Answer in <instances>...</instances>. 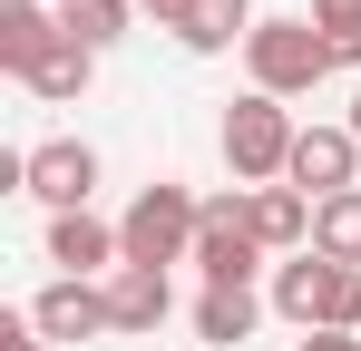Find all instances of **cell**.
<instances>
[{"mask_svg": "<svg viewBox=\"0 0 361 351\" xmlns=\"http://www.w3.org/2000/svg\"><path fill=\"white\" fill-rule=\"evenodd\" d=\"M88 185H98V147H78V137L30 147V185L20 195H39L49 215H88Z\"/></svg>", "mask_w": 361, "mask_h": 351, "instance_id": "cell-8", "label": "cell"}, {"mask_svg": "<svg viewBox=\"0 0 361 351\" xmlns=\"http://www.w3.org/2000/svg\"><path fill=\"white\" fill-rule=\"evenodd\" d=\"M244 68H254L264 98H312L342 58H332V39H322L312 10H302V20H264V30H254V39H244Z\"/></svg>", "mask_w": 361, "mask_h": 351, "instance_id": "cell-2", "label": "cell"}, {"mask_svg": "<svg viewBox=\"0 0 361 351\" xmlns=\"http://www.w3.org/2000/svg\"><path fill=\"white\" fill-rule=\"evenodd\" d=\"M352 166H361V137H352V127H302L283 185L312 195V205H332V195H352Z\"/></svg>", "mask_w": 361, "mask_h": 351, "instance_id": "cell-6", "label": "cell"}, {"mask_svg": "<svg viewBox=\"0 0 361 351\" xmlns=\"http://www.w3.org/2000/svg\"><path fill=\"white\" fill-rule=\"evenodd\" d=\"M59 10H68V0H59Z\"/></svg>", "mask_w": 361, "mask_h": 351, "instance_id": "cell-23", "label": "cell"}, {"mask_svg": "<svg viewBox=\"0 0 361 351\" xmlns=\"http://www.w3.org/2000/svg\"><path fill=\"white\" fill-rule=\"evenodd\" d=\"M312 30L332 39L342 68H361V0H312Z\"/></svg>", "mask_w": 361, "mask_h": 351, "instance_id": "cell-18", "label": "cell"}, {"mask_svg": "<svg viewBox=\"0 0 361 351\" xmlns=\"http://www.w3.org/2000/svg\"><path fill=\"white\" fill-rule=\"evenodd\" d=\"M137 10H147L157 30H185V10H195V0H137Z\"/></svg>", "mask_w": 361, "mask_h": 351, "instance_id": "cell-19", "label": "cell"}, {"mask_svg": "<svg viewBox=\"0 0 361 351\" xmlns=\"http://www.w3.org/2000/svg\"><path fill=\"white\" fill-rule=\"evenodd\" d=\"M0 351H49V342H39V332H30V312H20V322H0Z\"/></svg>", "mask_w": 361, "mask_h": 351, "instance_id": "cell-20", "label": "cell"}, {"mask_svg": "<svg viewBox=\"0 0 361 351\" xmlns=\"http://www.w3.org/2000/svg\"><path fill=\"white\" fill-rule=\"evenodd\" d=\"M195 225H205V205H195L185 185H147L118 215V244H127V264H157V273H166V264L195 254Z\"/></svg>", "mask_w": 361, "mask_h": 351, "instance_id": "cell-3", "label": "cell"}, {"mask_svg": "<svg viewBox=\"0 0 361 351\" xmlns=\"http://www.w3.org/2000/svg\"><path fill=\"white\" fill-rule=\"evenodd\" d=\"M59 39H68V30H59V10H39V0H10V20H0V68H10V78H30V68L59 49Z\"/></svg>", "mask_w": 361, "mask_h": 351, "instance_id": "cell-13", "label": "cell"}, {"mask_svg": "<svg viewBox=\"0 0 361 351\" xmlns=\"http://www.w3.org/2000/svg\"><path fill=\"white\" fill-rule=\"evenodd\" d=\"M244 215H254V244L264 254H312V195H293V185H254L244 195Z\"/></svg>", "mask_w": 361, "mask_h": 351, "instance_id": "cell-10", "label": "cell"}, {"mask_svg": "<svg viewBox=\"0 0 361 351\" xmlns=\"http://www.w3.org/2000/svg\"><path fill=\"white\" fill-rule=\"evenodd\" d=\"M88 68H98V49H78V39H59V49L30 68V88L49 98V108H68V98H88Z\"/></svg>", "mask_w": 361, "mask_h": 351, "instance_id": "cell-15", "label": "cell"}, {"mask_svg": "<svg viewBox=\"0 0 361 351\" xmlns=\"http://www.w3.org/2000/svg\"><path fill=\"white\" fill-rule=\"evenodd\" d=\"M302 351H361L352 332H302Z\"/></svg>", "mask_w": 361, "mask_h": 351, "instance_id": "cell-21", "label": "cell"}, {"mask_svg": "<svg viewBox=\"0 0 361 351\" xmlns=\"http://www.w3.org/2000/svg\"><path fill=\"white\" fill-rule=\"evenodd\" d=\"M254 322H264L254 283H205V292H195V342L235 351V342H254Z\"/></svg>", "mask_w": 361, "mask_h": 351, "instance_id": "cell-12", "label": "cell"}, {"mask_svg": "<svg viewBox=\"0 0 361 351\" xmlns=\"http://www.w3.org/2000/svg\"><path fill=\"white\" fill-rule=\"evenodd\" d=\"M30 332L39 342H98V332H118V312H108V283H39V302H30Z\"/></svg>", "mask_w": 361, "mask_h": 351, "instance_id": "cell-7", "label": "cell"}, {"mask_svg": "<svg viewBox=\"0 0 361 351\" xmlns=\"http://www.w3.org/2000/svg\"><path fill=\"white\" fill-rule=\"evenodd\" d=\"M127 10H137V0H68V10H59V30L78 39V49H108V39L127 30Z\"/></svg>", "mask_w": 361, "mask_h": 351, "instance_id": "cell-17", "label": "cell"}, {"mask_svg": "<svg viewBox=\"0 0 361 351\" xmlns=\"http://www.w3.org/2000/svg\"><path fill=\"white\" fill-rule=\"evenodd\" d=\"M293 117H283V98H264V88H254V98H235V108H225V166L244 176V185H283V166H293Z\"/></svg>", "mask_w": 361, "mask_h": 351, "instance_id": "cell-4", "label": "cell"}, {"mask_svg": "<svg viewBox=\"0 0 361 351\" xmlns=\"http://www.w3.org/2000/svg\"><path fill=\"white\" fill-rule=\"evenodd\" d=\"M205 283H254V264H264V244H254V215H244V195H215L205 205V225H195V254H185Z\"/></svg>", "mask_w": 361, "mask_h": 351, "instance_id": "cell-5", "label": "cell"}, {"mask_svg": "<svg viewBox=\"0 0 361 351\" xmlns=\"http://www.w3.org/2000/svg\"><path fill=\"white\" fill-rule=\"evenodd\" d=\"M274 312L302 332H361V264H332V254L274 264Z\"/></svg>", "mask_w": 361, "mask_h": 351, "instance_id": "cell-1", "label": "cell"}, {"mask_svg": "<svg viewBox=\"0 0 361 351\" xmlns=\"http://www.w3.org/2000/svg\"><path fill=\"white\" fill-rule=\"evenodd\" d=\"M254 30H264V20H254V0H195L176 39H185L195 58H215V49H235V39H254Z\"/></svg>", "mask_w": 361, "mask_h": 351, "instance_id": "cell-14", "label": "cell"}, {"mask_svg": "<svg viewBox=\"0 0 361 351\" xmlns=\"http://www.w3.org/2000/svg\"><path fill=\"white\" fill-rule=\"evenodd\" d=\"M352 137H361V88H352Z\"/></svg>", "mask_w": 361, "mask_h": 351, "instance_id": "cell-22", "label": "cell"}, {"mask_svg": "<svg viewBox=\"0 0 361 351\" xmlns=\"http://www.w3.org/2000/svg\"><path fill=\"white\" fill-rule=\"evenodd\" d=\"M312 254L361 264V185H352V195H332V205H312Z\"/></svg>", "mask_w": 361, "mask_h": 351, "instance_id": "cell-16", "label": "cell"}, {"mask_svg": "<svg viewBox=\"0 0 361 351\" xmlns=\"http://www.w3.org/2000/svg\"><path fill=\"white\" fill-rule=\"evenodd\" d=\"M49 264H59L68 283H88V273H118L127 244H118V225H98V215H49Z\"/></svg>", "mask_w": 361, "mask_h": 351, "instance_id": "cell-9", "label": "cell"}, {"mask_svg": "<svg viewBox=\"0 0 361 351\" xmlns=\"http://www.w3.org/2000/svg\"><path fill=\"white\" fill-rule=\"evenodd\" d=\"M108 312H118V332H157V322L176 312V283H166L157 264H118V273H108Z\"/></svg>", "mask_w": 361, "mask_h": 351, "instance_id": "cell-11", "label": "cell"}]
</instances>
